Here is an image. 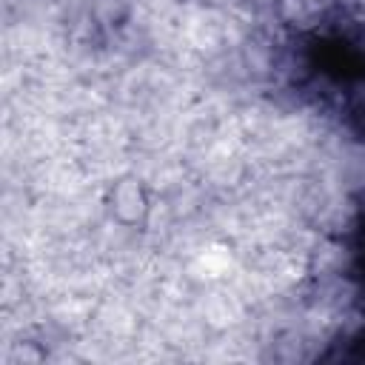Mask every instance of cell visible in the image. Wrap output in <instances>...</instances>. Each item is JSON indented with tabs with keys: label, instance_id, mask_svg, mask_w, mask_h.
Listing matches in <instances>:
<instances>
[{
	"label": "cell",
	"instance_id": "1",
	"mask_svg": "<svg viewBox=\"0 0 365 365\" xmlns=\"http://www.w3.org/2000/svg\"><path fill=\"white\" fill-rule=\"evenodd\" d=\"M277 17L297 34H317L325 23V0H277Z\"/></svg>",
	"mask_w": 365,
	"mask_h": 365
},
{
	"label": "cell",
	"instance_id": "2",
	"mask_svg": "<svg viewBox=\"0 0 365 365\" xmlns=\"http://www.w3.org/2000/svg\"><path fill=\"white\" fill-rule=\"evenodd\" d=\"M111 211L120 222H137L145 217L148 211V200H145V191L140 182L134 180H123L114 185L111 191Z\"/></svg>",
	"mask_w": 365,
	"mask_h": 365
},
{
	"label": "cell",
	"instance_id": "3",
	"mask_svg": "<svg viewBox=\"0 0 365 365\" xmlns=\"http://www.w3.org/2000/svg\"><path fill=\"white\" fill-rule=\"evenodd\" d=\"M131 14L128 0H94L91 3V20L97 29L103 31H114L120 29Z\"/></svg>",
	"mask_w": 365,
	"mask_h": 365
}]
</instances>
